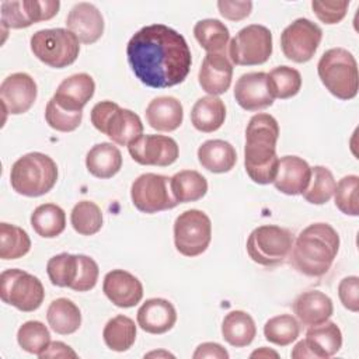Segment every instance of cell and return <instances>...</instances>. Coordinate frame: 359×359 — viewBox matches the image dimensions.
<instances>
[{"instance_id":"obj_48","label":"cell","mask_w":359,"mask_h":359,"mask_svg":"<svg viewBox=\"0 0 359 359\" xmlns=\"http://www.w3.org/2000/svg\"><path fill=\"white\" fill-rule=\"evenodd\" d=\"M338 296L345 309L352 313L359 310V278L346 276L338 285Z\"/></svg>"},{"instance_id":"obj_40","label":"cell","mask_w":359,"mask_h":359,"mask_svg":"<svg viewBox=\"0 0 359 359\" xmlns=\"http://www.w3.org/2000/svg\"><path fill=\"white\" fill-rule=\"evenodd\" d=\"M17 342L25 352L39 356L49 346L50 334L41 321L31 320L18 328Z\"/></svg>"},{"instance_id":"obj_14","label":"cell","mask_w":359,"mask_h":359,"mask_svg":"<svg viewBox=\"0 0 359 359\" xmlns=\"http://www.w3.org/2000/svg\"><path fill=\"white\" fill-rule=\"evenodd\" d=\"M342 346V332L334 321H325L318 325L310 327L306 338L299 341L293 351L292 358H317L327 359L334 356Z\"/></svg>"},{"instance_id":"obj_41","label":"cell","mask_w":359,"mask_h":359,"mask_svg":"<svg viewBox=\"0 0 359 359\" xmlns=\"http://www.w3.org/2000/svg\"><path fill=\"white\" fill-rule=\"evenodd\" d=\"M77 255L62 252L52 257L46 264V272L52 285L59 287H70L77 276Z\"/></svg>"},{"instance_id":"obj_9","label":"cell","mask_w":359,"mask_h":359,"mask_svg":"<svg viewBox=\"0 0 359 359\" xmlns=\"http://www.w3.org/2000/svg\"><path fill=\"white\" fill-rule=\"evenodd\" d=\"M0 297L4 303L29 313L41 307L45 299V289L36 276L22 269L11 268L0 275Z\"/></svg>"},{"instance_id":"obj_20","label":"cell","mask_w":359,"mask_h":359,"mask_svg":"<svg viewBox=\"0 0 359 359\" xmlns=\"http://www.w3.org/2000/svg\"><path fill=\"white\" fill-rule=\"evenodd\" d=\"M233 79V63L226 53H206L202 60L198 80L203 91L210 95L224 94Z\"/></svg>"},{"instance_id":"obj_13","label":"cell","mask_w":359,"mask_h":359,"mask_svg":"<svg viewBox=\"0 0 359 359\" xmlns=\"http://www.w3.org/2000/svg\"><path fill=\"white\" fill-rule=\"evenodd\" d=\"M323 38L321 28L309 18H297L280 34L283 55L296 63L309 62L317 52Z\"/></svg>"},{"instance_id":"obj_31","label":"cell","mask_w":359,"mask_h":359,"mask_svg":"<svg viewBox=\"0 0 359 359\" xmlns=\"http://www.w3.org/2000/svg\"><path fill=\"white\" fill-rule=\"evenodd\" d=\"M170 185L178 203L199 201L208 192L206 178L195 170H182L174 174L170 178Z\"/></svg>"},{"instance_id":"obj_45","label":"cell","mask_w":359,"mask_h":359,"mask_svg":"<svg viewBox=\"0 0 359 359\" xmlns=\"http://www.w3.org/2000/svg\"><path fill=\"white\" fill-rule=\"evenodd\" d=\"M1 8V25L3 28H27L32 25L27 10L24 7V0H15V1H3L0 4Z\"/></svg>"},{"instance_id":"obj_21","label":"cell","mask_w":359,"mask_h":359,"mask_svg":"<svg viewBox=\"0 0 359 359\" xmlns=\"http://www.w3.org/2000/svg\"><path fill=\"white\" fill-rule=\"evenodd\" d=\"M95 83L87 73H76L65 79L52 100L63 109L70 112H83L86 104L93 98Z\"/></svg>"},{"instance_id":"obj_17","label":"cell","mask_w":359,"mask_h":359,"mask_svg":"<svg viewBox=\"0 0 359 359\" xmlns=\"http://www.w3.org/2000/svg\"><path fill=\"white\" fill-rule=\"evenodd\" d=\"M266 73L251 72L238 77L234 86V98L245 111H261L273 104V97L269 93Z\"/></svg>"},{"instance_id":"obj_2","label":"cell","mask_w":359,"mask_h":359,"mask_svg":"<svg viewBox=\"0 0 359 359\" xmlns=\"http://www.w3.org/2000/svg\"><path fill=\"white\" fill-rule=\"evenodd\" d=\"M278 137L279 125L272 115L259 112L251 116L245 129L244 165L248 177L257 184H271L276 177Z\"/></svg>"},{"instance_id":"obj_16","label":"cell","mask_w":359,"mask_h":359,"mask_svg":"<svg viewBox=\"0 0 359 359\" xmlns=\"http://www.w3.org/2000/svg\"><path fill=\"white\" fill-rule=\"evenodd\" d=\"M38 87L35 80L22 72L7 76L0 86V101L4 112L20 115L27 112L35 102Z\"/></svg>"},{"instance_id":"obj_19","label":"cell","mask_w":359,"mask_h":359,"mask_svg":"<svg viewBox=\"0 0 359 359\" xmlns=\"http://www.w3.org/2000/svg\"><path fill=\"white\" fill-rule=\"evenodd\" d=\"M102 292L116 306L129 309L143 297L142 282L128 271L112 269L104 276Z\"/></svg>"},{"instance_id":"obj_15","label":"cell","mask_w":359,"mask_h":359,"mask_svg":"<svg viewBox=\"0 0 359 359\" xmlns=\"http://www.w3.org/2000/svg\"><path fill=\"white\" fill-rule=\"evenodd\" d=\"M128 151L136 163L158 167L171 165L180 156L177 142L164 135H142L128 146Z\"/></svg>"},{"instance_id":"obj_34","label":"cell","mask_w":359,"mask_h":359,"mask_svg":"<svg viewBox=\"0 0 359 359\" xmlns=\"http://www.w3.org/2000/svg\"><path fill=\"white\" fill-rule=\"evenodd\" d=\"M102 338L105 345L115 352L128 351L136 339V325L135 321L123 314L111 318L102 331Z\"/></svg>"},{"instance_id":"obj_8","label":"cell","mask_w":359,"mask_h":359,"mask_svg":"<svg viewBox=\"0 0 359 359\" xmlns=\"http://www.w3.org/2000/svg\"><path fill=\"white\" fill-rule=\"evenodd\" d=\"M292 247V231L275 224H264L254 229L247 240L250 258L264 266H275L285 262Z\"/></svg>"},{"instance_id":"obj_26","label":"cell","mask_w":359,"mask_h":359,"mask_svg":"<svg viewBox=\"0 0 359 359\" xmlns=\"http://www.w3.org/2000/svg\"><path fill=\"white\" fill-rule=\"evenodd\" d=\"M199 164L210 172H229L237 163L236 149L226 140L212 139L203 142L198 149Z\"/></svg>"},{"instance_id":"obj_22","label":"cell","mask_w":359,"mask_h":359,"mask_svg":"<svg viewBox=\"0 0 359 359\" xmlns=\"http://www.w3.org/2000/svg\"><path fill=\"white\" fill-rule=\"evenodd\" d=\"M311 177V167L297 156H283L279 158L278 172L273 180L275 188L285 195H302Z\"/></svg>"},{"instance_id":"obj_6","label":"cell","mask_w":359,"mask_h":359,"mask_svg":"<svg viewBox=\"0 0 359 359\" xmlns=\"http://www.w3.org/2000/svg\"><path fill=\"white\" fill-rule=\"evenodd\" d=\"M91 123L119 146H129L143 135L139 115L112 101H101L93 107Z\"/></svg>"},{"instance_id":"obj_36","label":"cell","mask_w":359,"mask_h":359,"mask_svg":"<svg viewBox=\"0 0 359 359\" xmlns=\"http://www.w3.org/2000/svg\"><path fill=\"white\" fill-rule=\"evenodd\" d=\"M269 93L273 98L287 100L294 97L302 87V76L299 70L289 66H278L266 73Z\"/></svg>"},{"instance_id":"obj_7","label":"cell","mask_w":359,"mask_h":359,"mask_svg":"<svg viewBox=\"0 0 359 359\" xmlns=\"http://www.w3.org/2000/svg\"><path fill=\"white\" fill-rule=\"evenodd\" d=\"M79 43L76 35L65 28L39 29L29 41L34 56L55 69H63L76 62L80 52Z\"/></svg>"},{"instance_id":"obj_30","label":"cell","mask_w":359,"mask_h":359,"mask_svg":"<svg viewBox=\"0 0 359 359\" xmlns=\"http://www.w3.org/2000/svg\"><path fill=\"white\" fill-rule=\"evenodd\" d=\"M46 320L55 332L60 335H69L80 328L81 313L72 300L66 297H59L49 304L46 311Z\"/></svg>"},{"instance_id":"obj_12","label":"cell","mask_w":359,"mask_h":359,"mask_svg":"<svg viewBox=\"0 0 359 359\" xmlns=\"http://www.w3.org/2000/svg\"><path fill=\"white\" fill-rule=\"evenodd\" d=\"M130 198L137 210L149 215L168 210L178 205L171 191L170 178L154 172L142 174L132 182Z\"/></svg>"},{"instance_id":"obj_37","label":"cell","mask_w":359,"mask_h":359,"mask_svg":"<svg viewBox=\"0 0 359 359\" xmlns=\"http://www.w3.org/2000/svg\"><path fill=\"white\" fill-rule=\"evenodd\" d=\"M335 185L337 182L330 168L324 165H314L311 167L310 182L302 195L309 203L324 205L334 195Z\"/></svg>"},{"instance_id":"obj_28","label":"cell","mask_w":359,"mask_h":359,"mask_svg":"<svg viewBox=\"0 0 359 359\" xmlns=\"http://www.w3.org/2000/svg\"><path fill=\"white\" fill-rule=\"evenodd\" d=\"M226 119V105L215 95L199 98L191 109V122L194 128L203 133L217 130Z\"/></svg>"},{"instance_id":"obj_51","label":"cell","mask_w":359,"mask_h":359,"mask_svg":"<svg viewBox=\"0 0 359 359\" xmlns=\"http://www.w3.org/2000/svg\"><path fill=\"white\" fill-rule=\"evenodd\" d=\"M39 358L41 359H43V358H77V353L69 345H66L60 341H55V342L49 344L46 351H43L39 355Z\"/></svg>"},{"instance_id":"obj_11","label":"cell","mask_w":359,"mask_h":359,"mask_svg":"<svg viewBox=\"0 0 359 359\" xmlns=\"http://www.w3.org/2000/svg\"><path fill=\"white\" fill-rule=\"evenodd\" d=\"M227 53L230 62L238 66L262 65L272 55V34L264 25H247L230 41Z\"/></svg>"},{"instance_id":"obj_49","label":"cell","mask_w":359,"mask_h":359,"mask_svg":"<svg viewBox=\"0 0 359 359\" xmlns=\"http://www.w3.org/2000/svg\"><path fill=\"white\" fill-rule=\"evenodd\" d=\"M217 8L224 18H227L230 21H240L250 15L252 3L251 1H227V0L223 1V0H220V1H217Z\"/></svg>"},{"instance_id":"obj_4","label":"cell","mask_w":359,"mask_h":359,"mask_svg":"<svg viewBox=\"0 0 359 359\" xmlns=\"http://www.w3.org/2000/svg\"><path fill=\"white\" fill-rule=\"evenodd\" d=\"M57 181L56 163L43 153L32 151L21 156L11 167L13 189L24 196L35 198L48 194Z\"/></svg>"},{"instance_id":"obj_1","label":"cell","mask_w":359,"mask_h":359,"mask_svg":"<svg viewBox=\"0 0 359 359\" xmlns=\"http://www.w3.org/2000/svg\"><path fill=\"white\" fill-rule=\"evenodd\" d=\"M128 63L147 87L167 88L182 83L192 65L185 38L164 24L140 28L126 45Z\"/></svg>"},{"instance_id":"obj_52","label":"cell","mask_w":359,"mask_h":359,"mask_svg":"<svg viewBox=\"0 0 359 359\" xmlns=\"http://www.w3.org/2000/svg\"><path fill=\"white\" fill-rule=\"evenodd\" d=\"M255 356H258V358H261V356H275V358H278V353L273 352V351H268L265 346H262L261 349L251 353V358H255Z\"/></svg>"},{"instance_id":"obj_32","label":"cell","mask_w":359,"mask_h":359,"mask_svg":"<svg viewBox=\"0 0 359 359\" xmlns=\"http://www.w3.org/2000/svg\"><path fill=\"white\" fill-rule=\"evenodd\" d=\"M195 39L208 53H226L229 46V28L216 18H205L194 27Z\"/></svg>"},{"instance_id":"obj_29","label":"cell","mask_w":359,"mask_h":359,"mask_svg":"<svg viewBox=\"0 0 359 359\" xmlns=\"http://www.w3.org/2000/svg\"><path fill=\"white\" fill-rule=\"evenodd\" d=\"M222 335L227 344L236 348L247 346L257 335L252 317L243 310H233L226 314L222 323Z\"/></svg>"},{"instance_id":"obj_25","label":"cell","mask_w":359,"mask_h":359,"mask_svg":"<svg viewBox=\"0 0 359 359\" xmlns=\"http://www.w3.org/2000/svg\"><path fill=\"white\" fill-rule=\"evenodd\" d=\"M144 114L147 123L158 132H172L181 126L184 119L182 104L171 95L153 98Z\"/></svg>"},{"instance_id":"obj_39","label":"cell","mask_w":359,"mask_h":359,"mask_svg":"<svg viewBox=\"0 0 359 359\" xmlns=\"http://www.w3.org/2000/svg\"><path fill=\"white\" fill-rule=\"evenodd\" d=\"M73 229L81 236H93L102 227V212L100 206L91 201H80L70 213Z\"/></svg>"},{"instance_id":"obj_46","label":"cell","mask_w":359,"mask_h":359,"mask_svg":"<svg viewBox=\"0 0 359 359\" xmlns=\"http://www.w3.org/2000/svg\"><path fill=\"white\" fill-rule=\"evenodd\" d=\"M313 11L318 17L320 21L324 24H338L346 14V10L349 7V1L341 0V1H320L313 0L311 1Z\"/></svg>"},{"instance_id":"obj_44","label":"cell","mask_w":359,"mask_h":359,"mask_svg":"<svg viewBox=\"0 0 359 359\" xmlns=\"http://www.w3.org/2000/svg\"><path fill=\"white\" fill-rule=\"evenodd\" d=\"M77 258H79L77 276H76L74 282L72 283L70 289L76 290V292L91 290L98 280V275H100L98 265L93 258H90L87 255L79 254Z\"/></svg>"},{"instance_id":"obj_35","label":"cell","mask_w":359,"mask_h":359,"mask_svg":"<svg viewBox=\"0 0 359 359\" xmlns=\"http://www.w3.org/2000/svg\"><path fill=\"white\" fill-rule=\"evenodd\" d=\"M31 248V240L27 231L10 223H0V258L18 259Z\"/></svg>"},{"instance_id":"obj_33","label":"cell","mask_w":359,"mask_h":359,"mask_svg":"<svg viewBox=\"0 0 359 359\" xmlns=\"http://www.w3.org/2000/svg\"><path fill=\"white\" fill-rule=\"evenodd\" d=\"M31 226L38 236L55 238L60 236L66 227V213L55 203L39 205L31 215Z\"/></svg>"},{"instance_id":"obj_47","label":"cell","mask_w":359,"mask_h":359,"mask_svg":"<svg viewBox=\"0 0 359 359\" xmlns=\"http://www.w3.org/2000/svg\"><path fill=\"white\" fill-rule=\"evenodd\" d=\"M24 7L32 24L53 18L60 7L59 0H24Z\"/></svg>"},{"instance_id":"obj_24","label":"cell","mask_w":359,"mask_h":359,"mask_svg":"<svg viewBox=\"0 0 359 359\" xmlns=\"http://www.w3.org/2000/svg\"><path fill=\"white\" fill-rule=\"evenodd\" d=\"M293 311L297 320L306 327L325 323L334 313L332 300L320 290L300 293L293 302Z\"/></svg>"},{"instance_id":"obj_18","label":"cell","mask_w":359,"mask_h":359,"mask_svg":"<svg viewBox=\"0 0 359 359\" xmlns=\"http://www.w3.org/2000/svg\"><path fill=\"white\" fill-rule=\"evenodd\" d=\"M66 25L76 35L79 42L91 45L97 42L104 32V18L101 11L91 3H77L66 17Z\"/></svg>"},{"instance_id":"obj_43","label":"cell","mask_w":359,"mask_h":359,"mask_svg":"<svg viewBox=\"0 0 359 359\" xmlns=\"http://www.w3.org/2000/svg\"><path fill=\"white\" fill-rule=\"evenodd\" d=\"M45 119L46 123L57 132H73L80 126L83 112L66 111L50 98L45 108Z\"/></svg>"},{"instance_id":"obj_3","label":"cell","mask_w":359,"mask_h":359,"mask_svg":"<svg viewBox=\"0 0 359 359\" xmlns=\"http://www.w3.org/2000/svg\"><path fill=\"white\" fill-rule=\"evenodd\" d=\"M339 250V236L328 223H313L303 229L290 251V262L306 276L318 278L328 272Z\"/></svg>"},{"instance_id":"obj_42","label":"cell","mask_w":359,"mask_h":359,"mask_svg":"<svg viewBox=\"0 0 359 359\" xmlns=\"http://www.w3.org/2000/svg\"><path fill=\"white\" fill-rule=\"evenodd\" d=\"M358 191H359V177L358 175H345L335 185L334 199L335 206L345 215L358 216L359 215V202H358Z\"/></svg>"},{"instance_id":"obj_27","label":"cell","mask_w":359,"mask_h":359,"mask_svg":"<svg viewBox=\"0 0 359 359\" xmlns=\"http://www.w3.org/2000/svg\"><path fill=\"white\" fill-rule=\"evenodd\" d=\"M86 167L88 172L97 178H111L122 167V154L112 143H98L88 150L86 156Z\"/></svg>"},{"instance_id":"obj_5","label":"cell","mask_w":359,"mask_h":359,"mask_svg":"<svg viewBox=\"0 0 359 359\" xmlns=\"http://www.w3.org/2000/svg\"><path fill=\"white\" fill-rule=\"evenodd\" d=\"M317 73L324 87L339 100H352L358 94L359 74L353 55L344 48H331L317 63Z\"/></svg>"},{"instance_id":"obj_38","label":"cell","mask_w":359,"mask_h":359,"mask_svg":"<svg viewBox=\"0 0 359 359\" xmlns=\"http://www.w3.org/2000/svg\"><path fill=\"white\" fill-rule=\"evenodd\" d=\"M300 334L299 321L290 314H280L269 318L264 325L265 339L271 344L286 346L297 339Z\"/></svg>"},{"instance_id":"obj_23","label":"cell","mask_w":359,"mask_h":359,"mask_svg":"<svg viewBox=\"0 0 359 359\" xmlns=\"http://www.w3.org/2000/svg\"><path fill=\"white\" fill-rule=\"evenodd\" d=\"M137 325L149 334H165L177 321V311L171 302L154 297L146 300L137 310Z\"/></svg>"},{"instance_id":"obj_50","label":"cell","mask_w":359,"mask_h":359,"mask_svg":"<svg viewBox=\"0 0 359 359\" xmlns=\"http://www.w3.org/2000/svg\"><path fill=\"white\" fill-rule=\"evenodd\" d=\"M194 359L198 358H216V359H227L229 352L216 342H203L201 344L192 355Z\"/></svg>"},{"instance_id":"obj_10","label":"cell","mask_w":359,"mask_h":359,"mask_svg":"<svg viewBox=\"0 0 359 359\" xmlns=\"http://www.w3.org/2000/svg\"><path fill=\"white\" fill-rule=\"evenodd\" d=\"M212 240V223L209 216L199 209L182 212L174 223V244L184 257L203 254Z\"/></svg>"}]
</instances>
